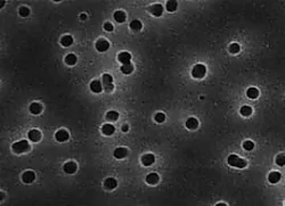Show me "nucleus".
<instances>
[{
	"label": "nucleus",
	"instance_id": "obj_5",
	"mask_svg": "<svg viewBox=\"0 0 285 206\" xmlns=\"http://www.w3.org/2000/svg\"><path fill=\"white\" fill-rule=\"evenodd\" d=\"M108 48H110V43H108L107 40H105V39H99V40H97V42H96V49H97L98 52H106Z\"/></svg>",
	"mask_w": 285,
	"mask_h": 206
},
{
	"label": "nucleus",
	"instance_id": "obj_34",
	"mask_svg": "<svg viewBox=\"0 0 285 206\" xmlns=\"http://www.w3.org/2000/svg\"><path fill=\"white\" fill-rule=\"evenodd\" d=\"M154 119H155L156 122L162 123V122H164V121H165V115H164L163 113H156L155 116H154Z\"/></svg>",
	"mask_w": 285,
	"mask_h": 206
},
{
	"label": "nucleus",
	"instance_id": "obj_33",
	"mask_svg": "<svg viewBox=\"0 0 285 206\" xmlns=\"http://www.w3.org/2000/svg\"><path fill=\"white\" fill-rule=\"evenodd\" d=\"M29 14H30V9L27 8V7L23 6V7L20 8V15H21L22 17H26Z\"/></svg>",
	"mask_w": 285,
	"mask_h": 206
},
{
	"label": "nucleus",
	"instance_id": "obj_7",
	"mask_svg": "<svg viewBox=\"0 0 285 206\" xmlns=\"http://www.w3.org/2000/svg\"><path fill=\"white\" fill-rule=\"evenodd\" d=\"M35 179V174L34 172L32 171H25L23 174H22V180L24 183H32Z\"/></svg>",
	"mask_w": 285,
	"mask_h": 206
},
{
	"label": "nucleus",
	"instance_id": "obj_37",
	"mask_svg": "<svg viewBox=\"0 0 285 206\" xmlns=\"http://www.w3.org/2000/svg\"><path fill=\"white\" fill-rule=\"evenodd\" d=\"M216 206H227V205H226L225 203H218V204H217Z\"/></svg>",
	"mask_w": 285,
	"mask_h": 206
},
{
	"label": "nucleus",
	"instance_id": "obj_29",
	"mask_svg": "<svg viewBox=\"0 0 285 206\" xmlns=\"http://www.w3.org/2000/svg\"><path fill=\"white\" fill-rule=\"evenodd\" d=\"M240 112H241V114L243 116H250L252 114V108L250 106H242L241 109H240Z\"/></svg>",
	"mask_w": 285,
	"mask_h": 206
},
{
	"label": "nucleus",
	"instance_id": "obj_30",
	"mask_svg": "<svg viewBox=\"0 0 285 206\" xmlns=\"http://www.w3.org/2000/svg\"><path fill=\"white\" fill-rule=\"evenodd\" d=\"M240 50H241V47H240L238 43L234 42L229 46V52H232V54H237V52H240Z\"/></svg>",
	"mask_w": 285,
	"mask_h": 206
},
{
	"label": "nucleus",
	"instance_id": "obj_28",
	"mask_svg": "<svg viewBox=\"0 0 285 206\" xmlns=\"http://www.w3.org/2000/svg\"><path fill=\"white\" fill-rule=\"evenodd\" d=\"M177 1H173V0H170V1H168L167 2V10L168 12H175L176 9H177Z\"/></svg>",
	"mask_w": 285,
	"mask_h": 206
},
{
	"label": "nucleus",
	"instance_id": "obj_25",
	"mask_svg": "<svg viewBox=\"0 0 285 206\" xmlns=\"http://www.w3.org/2000/svg\"><path fill=\"white\" fill-rule=\"evenodd\" d=\"M65 63L67 65H70V66L75 65V63H77V56H75L74 54H69L67 56L65 57Z\"/></svg>",
	"mask_w": 285,
	"mask_h": 206
},
{
	"label": "nucleus",
	"instance_id": "obj_9",
	"mask_svg": "<svg viewBox=\"0 0 285 206\" xmlns=\"http://www.w3.org/2000/svg\"><path fill=\"white\" fill-rule=\"evenodd\" d=\"M130 59H131V55L128 52H122L117 55V60L123 65L130 64Z\"/></svg>",
	"mask_w": 285,
	"mask_h": 206
},
{
	"label": "nucleus",
	"instance_id": "obj_17",
	"mask_svg": "<svg viewBox=\"0 0 285 206\" xmlns=\"http://www.w3.org/2000/svg\"><path fill=\"white\" fill-rule=\"evenodd\" d=\"M281 178L282 176L280 172H270L269 176H268V180H269L270 183H277L278 181L281 180Z\"/></svg>",
	"mask_w": 285,
	"mask_h": 206
},
{
	"label": "nucleus",
	"instance_id": "obj_26",
	"mask_svg": "<svg viewBox=\"0 0 285 206\" xmlns=\"http://www.w3.org/2000/svg\"><path fill=\"white\" fill-rule=\"evenodd\" d=\"M106 119L108 121H112V122H115V121L119 120V113L117 111H110L106 114Z\"/></svg>",
	"mask_w": 285,
	"mask_h": 206
},
{
	"label": "nucleus",
	"instance_id": "obj_24",
	"mask_svg": "<svg viewBox=\"0 0 285 206\" xmlns=\"http://www.w3.org/2000/svg\"><path fill=\"white\" fill-rule=\"evenodd\" d=\"M142 22L138 21V20H134V21L130 23V29H131L132 31H135V32L142 30Z\"/></svg>",
	"mask_w": 285,
	"mask_h": 206
},
{
	"label": "nucleus",
	"instance_id": "obj_27",
	"mask_svg": "<svg viewBox=\"0 0 285 206\" xmlns=\"http://www.w3.org/2000/svg\"><path fill=\"white\" fill-rule=\"evenodd\" d=\"M121 72L123 74H130L134 72V66H132V64L130 63V64H125V65H122L121 66Z\"/></svg>",
	"mask_w": 285,
	"mask_h": 206
},
{
	"label": "nucleus",
	"instance_id": "obj_18",
	"mask_svg": "<svg viewBox=\"0 0 285 206\" xmlns=\"http://www.w3.org/2000/svg\"><path fill=\"white\" fill-rule=\"evenodd\" d=\"M159 180H160V178L156 173H150L146 176V182L148 185H156L159 182Z\"/></svg>",
	"mask_w": 285,
	"mask_h": 206
},
{
	"label": "nucleus",
	"instance_id": "obj_16",
	"mask_svg": "<svg viewBox=\"0 0 285 206\" xmlns=\"http://www.w3.org/2000/svg\"><path fill=\"white\" fill-rule=\"evenodd\" d=\"M117 182L115 179H113V178H107L106 180L104 181V187L106 189H108V190H112V189L117 188Z\"/></svg>",
	"mask_w": 285,
	"mask_h": 206
},
{
	"label": "nucleus",
	"instance_id": "obj_2",
	"mask_svg": "<svg viewBox=\"0 0 285 206\" xmlns=\"http://www.w3.org/2000/svg\"><path fill=\"white\" fill-rule=\"evenodd\" d=\"M228 164L232 165L234 168H238V169H243L246 166V161L244 158H241L238 157L237 155H230L228 157Z\"/></svg>",
	"mask_w": 285,
	"mask_h": 206
},
{
	"label": "nucleus",
	"instance_id": "obj_8",
	"mask_svg": "<svg viewBox=\"0 0 285 206\" xmlns=\"http://www.w3.org/2000/svg\"><path fill=\"white\" fill-rule=\"evenodd\" d=\"M155 162V156L153 154H145L142 157V163L144 166H151Z\"/></svg>",
	"mask_w": 285,
	"mask_h": 206
},
{
	"label": "nucleus",
	"instance_id": "obj_15",
	"mask_svg": "<svg viewBox=\"0 0 285 206\" xmlns=\"http://www.w3.org/2000/svg\"><path fill=\"white\" fill-rule=\"evenodd\" d=\"M199 126V121L196 120L195 117H189L188 120L186 121V128L189 130H195L197 129Z\"/></svg>",
	"mask_w": 285,
	"mask_h": 206
},
{
	"label": "nucleus",
	"instance_id": "obj_12",
	"mask_svg": "<svg viewBox=\"0 0 285 206\" xmlns=\"http://www.w3.org/2000/svg\"><path fill=\"white\" fill-rule=\"evenodd\" d=\"M77 164L74 163V162H67V163L64 164V166H63V170H64L65 173H69V174H73V173H75V171H77Z\"/></svg>",
	"mask_w": 285,
	"mask_h": 206
},
{
	"label": "nucleus",
	"instance_id": "obj_35",
	"mask_svg": "<svg viewBox=\"0 0 285 206\" xmlns=\"http://www.w3.org/2000/svg\"><path fill=\"white\" fill-rule=\"evenodd\" d=\"M104 29L106 31H108V32H111V31L113 30V25L112 23H110V22H106L105 24H104Z\"/></svg>",
	"mask_w": 285,
	"mask_h": 206
},
{
	"label": "nucleus",
	"instance_id": "obj_3",
	"mask_svg": "<svg viewBox=\"0 0 285 206\" xmlns=\"http://www.w3.org/2000/svg\"><path fill=\"white\" fill-rule=\"evenodd\" d=\"M102 81H103V88L104 90L106 92H111L113 91L114 87H113V77L112 75L110 74H103V77H102Z\"/></svg>",
	"mask_w": 285,
	"mask_h": 206
},
{
	"label": "nucleus",
	"instance_id": "obj_1",
	"mask_svg": "<svg viewBox=\"0 0 285 206\" xmlns=\"http://www.w3.org/2000/svg\"><path fill=\"white\" fill-rule=\"evenodd\" d=\"M13 151L16 153V154H22V153H26L27 150H30V144L26 141V140H21V141H17L13 144Z\"/></svg>",
	"mask_w": 285,
	"mask_h": 206
},
{
	"label": "nucleus",
	"instance_id": "obj_23",
	"mask_svg": "<svg viewBox=\"0 0 285 206\" xmlns=\"http://www.w3.org/2000/svg\"><path fill=\"white\" fill-rule=\"evenodd\" d=\"M61 43L62 46H64V47H69L73 43V38L71 35H64L61 39Z\"/></svg>",
	"mask_w": 285,
	"mask_h": 206
},
{
	"label": "nucleus",
	"instance_id": "obj_20",
	"mask_svg": "<svg viewBox=\"0 0 285 206\" xmlns=\"http://www.w3.org/2000/svg\"><path fill=\"white\" fill-rule=\"evenodd\" d=\"M114 131H115V128H114L113 124H104L103 128H102V132L105 136H112Z\"/></svg>",
	"mask_w": 285,
	"mask_h": 206
},
{
	"label": "nucleus",
	"instance_id": "obj_38",
	"mask_svg": "<svg viewBox=\"0 0 285 206\" xmlns=\"http://www.w3.org/2000/svg\"><path fill=\"white\" fill-rule=\"evenodd\" d=\"M80 18H81V20H86V18H87V16H86V15H85V14H82L81 16H80Z\"/></svg>",
	"mask_w": 285,
	"mask_h": 206
},
{
	"label": "nucleus",
	"instance_id": "obj_22",
	"mask_svg": "<svg viewBox=\"0 0 285 206\" xmlns=\"http://www.w3.org/2000/svg\"><path fill=\"white\" fill-rule=\"evenodd\" d=\"M246 96L250 99L258 98V96H259V90H258L257 88H249V89L246 90Z\"/></svg>",
	"mask_w": 285,
	"mask_h": 206
},
{
	"label": "nucleus",
	"instance_id": "obj_21",
	"mask_svg": "<svg viewBox=\"0 0 285 206\" xmlns=\"http://www.w3.org/2000/svg\"><path fill=\"white\" fill-rule=\"evenodd\" d=\"M41 111H42V106H41V104H39V103H32L30 105V112L32 113V114H34V115H37V114H40V113H41Z\"/></svg>",
	"mask_w": 285,
	"mask_h": 206
},
{
	"label": "nucleus",
	"instance_id": "obj_13",
	"mask_svg": "<svg viewBox=\"0 0 285 206\" xmlns=\"http://www.w3.org/2000/svg\"><path fill=\"white\" fill-rule=\"evenodd\" d=\"M27 137H29L31 141H39L40 139H41V132H40L39 130L35 129L30 130L29 133H27Z\"/></svg>",
	"mask_w": 285,
	"mask_h": 206
},
{
	"label": "nucleus",
	"instance_id": "obj_4",
	"mask_svg": "<svg viewBox=\"0 0 285 206\" xmlns=\"http://www.w3.org/2000/svg\"><path fill=\"white\" fill-rule=\"evenodd\" d=\"M207 73V67L204 66L203 64H196L192 69V75L195 77V79H201V77H204Z\"/></svg>",
	"mask_w": 285,
	"mask_h": 206
},
{
	"label": "nucleus",
	"instance_id": "obj_14",
	"mask_svg": "<svg viewBox=\"0 0 285 206\" xmlns=\"http://www.w3.org/2000/svg\"><path fill=\"white\" fill-rule=\"evenodd\" d=\"M90 90L95 94H99L103 90V86H102V82L98 81V80H94V81L90 83Z\"/></svg>",
	"mask_w": 285,
	"mask_h": 206
},
{
	"label": "nucleus",
	"instance_id": "obj_6",
	"mask_svg": "<svg viewBox=\"0 0 285 206\" xmlns=\"http://www.w3.org/2000/svg\"><path fill=\"white\" fill-rule=\"evenodd\" d=\"M148 10H150V13H151L153 16L159 17V16H161L162 13H163V7H162V5H160V4H155V5H153V6H151V7L148 8Z\"/></svg>",
	"mask_w": 285,
	"mask_h": 206
},
{
	"label": "nucleus",
	"instance_id": "obj_31",
	"mask_svg": "<svg viewBox=\"0 0 285 206\" xmlns=\"http://www.w3.org/2000/svg\"><path fill=\"white\" fill-rule=\"evenodd\" d=\"M243 148L245 150H247V151H250V150H252L254 148V144L251 141V140H246V141L243 142Z\"/></svg>",
	"mask_w": 285,
	"mask_h": 206
},
{
	"label": "nucleus",
	"instance_id": "obj_10",
	"mask_svg": "<svg viewBox=\"0 0 285 206\" xmlns=\"http://www.w3.org/2000/svg\"><path fill=\"white\" fill-rule=\"evenodd\" d=\"M55 137H56L57 141L63 142V141H66V140L69 139L70 134H69V132H67L66 130L61 129V130H58V131L56 132V134H55Z\"/></svg>",
	"mask_w": 285,
	"mask_h": 206
},
{
	"label": "nucleus",
	"instance_id": "obj_11",
	"mask_svg": "<svg viewBox=\"0 0 285 206\" xmlns=\"http://www.w3.org/2000/svg\"><path fill=\"white\" fill-rule=\"evenodd\" d=\"M113 155H114V157L117 159L124 158L125 156L128 155V149L124 148V147H119V148H117V149L114 150Z\"/></svg>",
	"mask_w": 285,
	"mask_h": 206
},
{
	"label": "nucleus",
	"instance_id": "obj_19",
	"mask_svg": "<svg viewBox=\"0 0 285 206\" xmlns=\"http://www.w3.org/2000/svg\"><path fill=\"white\" fill-rule=\"evenodd\" d=\"M113 16H114V20H115L117 23H123V22L125 21V18H127V15H125V13L123 10H117Z\"/></svg>",
	"mask_w": 285,
	"mask_h": 206
},
{
	"label": "nucleus",
	"instance_id": "obj_36",
	"mask_svg": "<svg viewBox=\"0 0 285 206\" xmlns=\"http://www.w3.org/2000/svg\"><path fill=\"white\" fill-rule=\"evenodd\" d=\"M128 130H129V125L124 124L123 126H122V131H123V132H127Z\"/></svg>",
	"mask_w": 285,
	"mask_h": 206
},
{
	"label": "nucleus",
	"instance_id": "obj_32",
	"mask_svg": "<svg viewBox=\"0 0 285 206\" xmlns=\"http://www.w3.org/2000/svg\"><path fill=\"white\" fill-rule=\"evenodd\" d=\"M276 164L280 166H284L285 165V155H278L276 157Z\"/></svg>",
	"mask_w": 285,
	"mask_h": 206
}]
</instances>
